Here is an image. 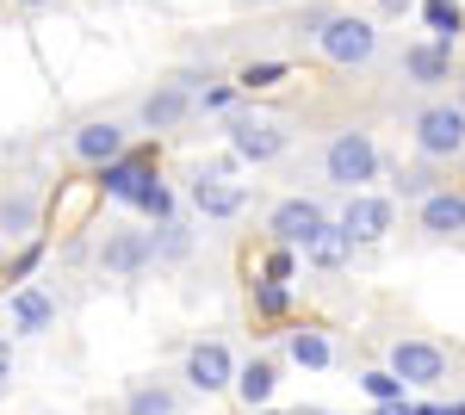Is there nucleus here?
I'll list each match as a JSON object with an SVG mask.
<instances>
[{"mask_svg":"<svg viewBox=\"0 0 465 415\" xmlns=\"http://www.w3.org/2000/svg\"><path fill=\"white\" fill-rule=\"evenodd\" d=\"M311 44H317V56L329 63V69H366V63L379 56V19H372V13H341V6H335V19H329Z\"/></svg>","mask_w":465,"mask_h":415,"instance_id":"2","label":"nucleus"},{"mask_svg":"<svg viewBox=\"0 0 465 415\" xmlns=\"http://www.w3.org/2000/svg\"><path fill=\"white\" fill-rule=\"evenodd\" d=\"M236 353L223 341H193L186 347V384L199 390V397H217V390H236Z\"/></svg>","mask_w":465,"mask_h":415,"instance_id":"9","label":"nucleus"},{"mask_svg":"<svg viewBox=\"0 0 465 415\" xmlns=\"http://www.w3.org/2000/svg\"><path fill=\"white\" fill-rule=\"evenodd\" d=\"M453 415H465V403H453Z\"/></svg>","mask_w":465,"mask_h":415,"instance_id":"39","label":"nucleus"},{"mask_svg":"<svg viewBox=\"0 0 465 415\" xmlns=\"http://www.w3.org/2000/svg\"><path fill=\"white\" fill-rule=\"evenodd\" d=\"M223 137H230V155H236V162H254V168L280 162V155L292 149L286 118H273V112H230Z\"/></svg>","mask_w":465,"mask_h":415,"instance_id":"4","label":"nucleus"},{"mask_svg":"<svg viewBox=\"0 0 465 415\" xmlns=\"http://www.w3.org/2000/svg\"><path fill=\"white\" fill-rule=\"evenodd\" d=\"M360 390H366L372 403H403V397H410V384L397 379L391 366H372V372H360Z\"/></svg>","mask_w":465,"mask_h":415,"instance_id":"26","label":"nucleus"},{"mask_svg":"<svg viewBox=\"0 0 465 415\" xmlns=\"http://www.w3.org/2000/svg\"><path fill=\"white\" fill-rule=\"evenodd\" d=\"M186 248H193V236L180 223H162L155 230V261H186Z\"/></svg>","mask_w":465,"mask_h":415,"instance_id":"29","label":"nucleus"},{"mask_svg":"<svg viewBox=\"0 0 465 415\" xmlns=\"http://www.w3.org/2000/svg\"><path fill=\"white\" fill-rule=\"evenodd\" d=\"M149 261H155V230H131V223L106 230V242H100V273L106 279H137Z\"/></svg>","mask_w":465,"mask_h":415,"instance_id":"8","label":"nucleus"},{"mask_svg":"<svg viewBox=\"0 0 465 415\" xmlns=\"http://www.w3.org/2000/svg\"><path fill=\"white\" fill-rule=\"evenodd\" d=\"M391 223H397V199H385V193H348L341 230H348L354 242H385Z\"/></svg>","mask_w":465,"mask_h":415,"instance_id":"10","label":"nucleus"},{"mask_svg":"<svg viewBox=\"0 0 465 415\" xmlns=\"http://www.w3.org/2000/svg\"><path fill=\"white\" fill-rule=\"evenodd\" d=\"M261 415H280V410H261Z\"/></svg>","mask_w":465,"mask_h":415,"instance_id":"41","label":"nucleus"},{"mask_svg":"<svg viewBox=\"0 0 465 415\" xmlns=\"http://www.w3.org/2000/svg\"><path fill=\"white\" fill-rule=\"evenodd\" d=\"M322 180L341 193H366V180H379V143L360 124H341L335 137L322 143Z\"/></svg>","mask_w":465,"mask_h":415,"instance_id":"1","label":"nucleus"},{"mask_svg":"<svg viewBox=\"0 0 465 415\" xmlns=\"http://www.w3.org/2000/svg\"><path fill=\"white\" fill-rule=\"evenodd\" d=\"M44 261V242H25L13 261H6V279H19V285H32V267Z\"/></svg>","mask_w":465,"mask_h":415,"instance_id":"31","label":"nucleus"},{"mask_svg":"<svg viewBox=\"0 0 465 415\" xmlns=\"http://www.w3.org/2000/svg\"><path fill=\"white\" fill-rule=\"evenodd\" d=\"M286 353L304 366V372H322V366L335 360V341H329L322 329H292V335H286Z\"/></svg>","mask_w":465,"mask_h":415,"instance_id":"21","label":"nucleus"},{"mask_svg":"<svg viewBox=\"0 0 465 415\" xmlns=\"http://www.w3.org/2000/svg\"><path fill=\"white\" fill-rule=\"evenodd\" d=\"M236 100H242V94H236V81H217V87L199 94V112H236Z\"/></svg>","mask_w":465,"mask_h":415,"instance_id":"30","label":"nucleus"},{"mask_svg":"<svg viewBox=\"0 0 465 415\" xmlns=\"http://www.w3.org/2000/svg\"><path fill=\"white\" fill-rule=\"evenodd\" d=\"M124 415H174V390L168 384H137L131 397H124Z\"/></svg>","mask_w":465,"mask_h":415,"instance_id":"25","label":"nucleus"},{"mask_svg":"<svg viewBox=\"0 0 465 415\" xmlns=\"http://www.w3.org/2000/svg\"><path fill=\"white\" fill-rule=\"evenodd\" d=\"M193 211H199L205 223H230V217H242V211H249V186L193 168Z\"/></svg>","mask_w":465,"mask_h":415,"instance_id":"12","label":"nucleus"},{"mask_svg":"<svg viewBox=\"0 0 465 415\" xmlns=\"http://www.w3.org/2000/svg\"><path fill=\"white\" fill-rule=\"evenodd\" d=\"M372 415H416V403L403 397V403H372Z\"/></svg>","mask_w":465,"mask_h":415,"instance_id":"33","label":"nucleus"},{"mask_svg":"<svg viewBox=\"0 0 465 415\" xmlns=\"http://www.w3.org/2000/svg\"><path fill=\"white\" fill-rule=\"evenodd\" d=\"M410 143L422 162H460L465 155V105L460 100H429L410 118Z\"/></svg>","mask_w":465,"mask_h":415,"instance_id":"3","label":"nucleus"},{"mask_svg":"<svg viewBox=\"0 0 465 415\" xmlns=\"http://www.w3.org/2000/svg\"><path fill=\"white\" fill-rule=\"evenodd\" d=\"M280 81H286V63H280V56L242 63V69H236V94H267V87H280Z\"/></svg>","mask_w":465,"mask_h":415,"instance_id":"24","label":"nucleus"},{"mask_svg":"<svg viewBox=\"0 0 465 415\" xmlns=\"http://www.w3.org/2000/svg\"><path fill=\"white\" fill-rule=\"evenodd\" d=\"M292 273H298V248H280V242H273L267 254H261V273H254V279H273V285H286Z\"/></svg>","mask_w":465,"mask_h":415,"instance_id":"28","label":"nucleus"},{"mask_svg":"<svg viewBox=\"0 0 465 415\" xmlns=\"http://www.w3.org/2000/svg\"><path fill=\"white\" fill-rule=\"evenodd\" d=\"M13 379V341H6V335H0V384Z\"/></svg>","mask_w":465,"mask_h":415,"instance_id":"34","label":"nucleus"},{"mask_svg":"<svg viewBox=\"0 0 465 415\" xmlns=\"http://www.w3.org/2000/svg\"><path fill=\"white\" fill-rule=\"evenodd\" d=\"M403 74L434 94V87H447L460 69H453V50H440L434 37H416V44H403Z\"/></svg>","mask_w":465,"mask_h":415,"instance_id":"15","label":"nucleus"},{"mask_svg":"<svg viewBox=\"0 0 465 415\" xmlns=\"http://www.w3.org/2000/svg\"><path fill=\"white\" fill-rule=\"evenodd\" d=\"M273 384H280V366H273V360H249V366L236 372V403L261 415L273 403Z\"/></svg>","mask_w":465,"mask_h":415,"instance_id":"18","label":"nucleus"},{"mask_svg":"<svg viewBox=\"0 0 465 415\" xmlns=\"http://www.w3.org/2000/svg\"><path fill=\"white\" fill-rule=\"evenodd\" d=\"M304 415H329V410H304Z\"/></svg>","mask_w":465,"mask_h":415,"instance_id":"40","label":"nucleus"},{"mask_svg":"<svg viewBox=\"0 0 465 415\" xmlns=\"http://www.w3.org/2000/svg\"><path fill=\"white\" fill-rule=\"evenodd\" d=\"M199 112V94H186V87H174V81H162L155 94H143V105H137V131H174V124H186Z\"/></svg>","mask_w":465,"mask_h":415,"instance_id":"13","label":"nucleus"},{"mask_svg":"<svg viewBox=\"0 0 465 415\" xmlns=\"http://www.w3.org/2000/svg\"><path fill=\"white\" fill-rule=\"evenodd\" d=\"M354 236H348V230H341V217H335V223H329V230H322L317 242L304 248V261H311V267H317V273H335V267H348V261H354Z\"/></svg>","mask_w":465,"mask_h":415,"instance_id":"19","label":"nucleus"},{"mask_svg":"<svg viewBox=\"0 0 465 415\" xmlns=\"http://www.w3.org/2000/svg\"><path fill=\"white\" fill-rule=\"evenodd\" d=\"M155 173V162L149 155H124V162H112V168H100V199H112V205H137V193H143V180Z\"/></svg>","mask_w":465,"mask_h":415,"instance_id":"17","label":"nucleus"},{"mask_svg":"<svg viewBox=\"0 0 465 415\" xmlns=\"http://www.w3.org/2000/svg\"><path fill=\"white\" fill-rule=\"evenodd\" d=\"M379 13L372 19H403V13H422V0H372Z\"/></svg>","mask_w":465,"mask_h":415,"instance_id":"32","label":"nucleus"},{"mask_svg":"<svg viewBox=\"0 0 465 415\" xmlns=\"http://www.w3.org/2000/svg\"><path fill=\"white\" fill-rule=\"evenodd\" d=\"M385 366H391V372L410 384V390H434V384L447 379V347L422 341V335H403V341H391Z\"/></svg>","mask_w":465,"mask_h":415,"instance_id":"6","label":"nucleus"},{"mask_svg":"<svg viewBox=\"0 0 465 415\" xmlns=\"http://www.w3.org/2000/svg\"><path fill=\"white\" fill-rule=\"evenodd\" d=\"M397 199H416V205H422V199H429V193H440V180H434V168H397Z\"/></svg>","mask_w":465,"mask_h":415,"instance_id":"27","label":"nucleus"},{"mask_svg":"<svg viewBox=\"0 0 465 415\" xmlns=\"http://www.w3.org/2000/svg\"><path fill=\"white\" fill-rule=\"evenodd\" d=\"M19 6H25V13H37V6H50V0H19Z\"/></svg>","mask_w":465,"mask_h":415,"instance_id":"37","label":"nucleus"},{"mask_svg":"<svg viewBox=\"0 0 465 415\" xmlns=\"http://www.w3.org/2000/svg\"><path fill=\"white\" fill-rule=\"evenodd\" d=\"M422 25L434 32V44H440V50H460V37H465L460 0H422Z\"/></svg>","mask_w":465,"mask_h":415,"instance_id":"20","label":"nucleus"},{"mask_svg":"<svg viewBox=\"0 0 465 415\" xmlns=\"http://www.w3.org/2000/svg\"><path fill=\"white\" fill-rule=\"evenodd\" d=\"M453 100H460V105H465V69H460V74H453Z\"/></svg>","mask_w":465,"mask_h":415,"instance_id":"36","label":"nucleus"},{"mask_svg":"<svg viewBox=\"0 0 465 415\" xmlns=\"http://www.w3.org/2000/svg\"><path fill=\"white\" fill-rule=\"evenodd\" d=\"M416 230H422V236H434V242L465 236V193H453V186L429 193V199L416 205Z\"/></svg>","mask_w":465,"mask_h":415,"instance_id":"14","label":"nucleus"},{"mask_svg":"<svg viewBox=\"0 0 465 415\" xmlns=\"http://www.w3.org/2000/svg\"><path fill=\"white\" fill-rule=\"evenodd\" d=\"M329 223H335V217L322 211V199H311V193H286L280 205L267 211V242L298 248V254H304V248L317 242V236L329 230Z\"/></svg>","mask_w":465,"mask_h":415,"instance_id":"5","label":"nucleus"},{"mask_svg":"<svg viewBox=\"0 0 465 415\" xmlns=\"http://www.w3.org/2000/svg\"><path fill=\"white\" fill-rule=\"evenodd\" d=\"M416 415H453V403H416Z\"/></svg>","mask_w":465,"mask_h":415,"instance_id":"35","label":"nucleus"},{"mask_svg":"<svg viewBox=\"0 0 465 415\" xmlns=\"http://www.w3.org/2000/svg\"><path fill=\"white\" fill-rule=\"evenodd\" d=\"M0 304H6L13 335H50L56 329V291H44V285H13Z\"/></svg>","mask_w":465,"mask_h":415,"instance_id":"11","label":"nucleus"},{"mask_svg":"<svg viewBox=\"0 0 465 415\" xmlns=\"http://www.w3.org/2000/svg\"><path fill=\"white\" fill-rule=\"evenodd\" d=\"M249 304L261 322H280L292 311V285H273V279H249Z\"/></svg>","mask_w":465,"mask_h":415,"instance_id":"23","label":"nucleus"},{"mask_svg":"<svg viewBox=\"0 0 465 415\" xmlns=\"http://www.w3.org/2000/svg\"><path fill=\"white\" fill-rule=\"evenodd\" d=\"M69 155L100 173V168H112V162L131 155V137H124L118 118H87V124H74V131H69Z\"/></svg>","mask_w":465,"mask_h":415,"instance_id":"7","label":"nucleus"},{"mask_svg":"<svg viewBox=\"0 0 465 415\" xmlns=\"http://www.w3.org/2000/svg\"><path fill=\"white\" fill-rule=\"evenodd\" d=\"M37 223H44V205H37V193L25 186H13V193H0V242H37Z\"/></svg>","mask_w":465,"mask_h":415,"instance_id":"16","label":"nucleus"},{"mask_svg":"<svg viewBox=\"0 0 465 415\" xmlns=\"http://www.w3.org/2000/svg\"><path fill=\"white\" fill-rule=\"evenodd\" d=\"M249 6H273V0H249Z\"/></svg>","mask_w":465,"mask_h":415,"instance_id":"38","label":"nucleus"},{"mask_svg":"<svg viewBox=\"0 0 465 415\" xmlns=\"http://www.w3.org/2000/svg\"><path fill=\"white\" fill-rule=\"evenodd\" d=\"M131 211H143L155 230H162V223H174V186L149 173V180H143V193H137V205H131Z\"/></svg>","mask_w":465,"mask_h":415,"instance_id":"22","label":"nucleus"}]
</instances>
